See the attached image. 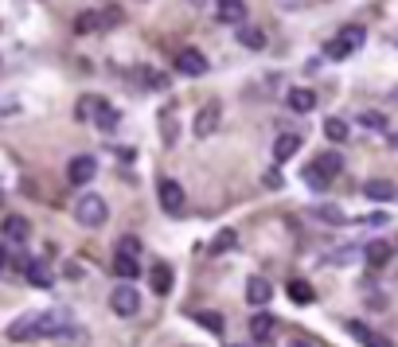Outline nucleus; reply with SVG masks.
Returning a JSON list of instances; mask_svg holds the SVG:
<instances>
[{
	"mask_svg": "<svg viewBox=\"0 0 398 347\" xmlns=\"http://www.w3.org/2000/svg\"><path fill=\"white\" fill-rule=\"evenodd\" d=\"M285 102L293 113H313L316 110V94L309 90V86H293V90L285 94Z\"/></svg>",
	"mask_w": 398,
	"mask_h": 347,
	"instance_id": "9b49d317",
	"label": "nucleus"
},
{
	"mask_svg": "<svg viewBox=\"0 0 398 347\" xmlns=\"http://www.w3.org/2000/svg\"><path fill=\"white\" fill-rule=\"evenodd\" d=\"M235 242H238L235 230H219V234H215V242H211V250H215V254H227V250H235Z\"/></svg>",
	"mask_w": 398,
	"mask_h": 347,
	"instance_id": "473e14b6",
	"label": "nucleus"
},
{
	"mask_svg": "<svg viewBox=\"0 0 398 347\" xmlns=\"http://www.w3.org/2000/svg\"><path fill=\"white\" fill-rule=\"evenodd\" d=\"M192 320L199 324V328L215 332V336H223V328H227V320H223V313H192Z\"/></svg>",
	"mask_w": 398,
	"mask_h": 347,
	"instance_id": "a878e982",
	"label": "nucleus"
},
{
	"mask_svg": "<svg viewBox=\"0 0 398 347\" xmlns=\"http://www.w3.org/2000/svg\"><path fill=\"white\" fill-rule=\"evenodd\" d=\"M121 20H125V12H121V8H102V24H106V32H110V27H118Z\"/></svg>",
	"mask_w": 398,
	"mask_h": 347,
	"instance_id": "f704fd0d",
	"label": "nucleus"
},
{
	"mask_svg": "<svg viewBox=\"0 0 398 347\" xmlns=\"http://www.w3.org/2000/svg\"><path fill=\"white\" fill-rule=\"evenodd\" d=\"M118 121H121V113H118V106H110V102H102L98 106V113H94V125L102 129V133H113Z\"/></svg>",
	"mask_w": 398,
	"mask_h": 347,
	"instance_id": "aec40b11",
	"label": "nucleus"
},
{
	"mask_svg": "<svg viewBox=\"0 0 398 347\" xmlns=\"http://www.w3.org/2000/svg\"><path fill=\"white\" fill-rule=\"evenodd\" d=\"M156 199H161V207H164L168 215H180V211H184V187H180V179H172V176L156 179Z\"/></svg>",
	"mask_w": 398,
	"mask_h": 347,
	"instance_id": "39448f33",
	"label": "nucleus"
},
{
	"mask_svg": "<svg viewBox=\"0 0 398 347\" xmlns=\"http://www.w3.org/2000/svg\"><path fill=\"white\" fill-rule=\"evenodd\" d=\"M324 137H328L332 144H344L347 141V121L344 118H328L324 121Z\"/></svg>",
	"mask_w": 398,
	"mask_h": 347,
	"instance_id": "bb28decb",
	"label": "nucleus"
},
{
	"mask_svg": "<svg viewBox=\"0 0 398 347\" xmlns=\"http://www.w3.org/2000/svg\"><path fill=\"white\" fill-rule=\"evenodd\" d=\"M0 207H4V195H0Z\"/></svg>",
	"mask_w": 398,
	"mask_h": 347,
	"instance_id": "79ce46f5",
	"label": "nucleus"
},
{
	"mask_svg": "<svg viewBox=\"0 0 398 347\" xmlns=\"http://www.w3.org/2000/svg\"><path fill=\"white\" fill-rule=\"evenodd\" d=\"M363 43H367V27L363 24H347L340 35H332V39L324 43V55H328V59H336V63L340 59H352Z\"/></svg>",
	"mask_w": 398,
	"mask_h": 347,
	"instance_id": "f03ea898",
	"label": "nucleus"
},
{
	"mask_svg": "<svg viewBox=\"0 0 398 347\" xmlns=\"http://www.w3.org/2000/svg\"><path fill=\"white\" fill-rule=\"evenodd\" d=\"M4 265H8V250H4V246H0V270H4Z\"/></svg>",
	"mask_w": 398,
	"mask_h": 347,
	"instance_id": "ea45409f",
	"label": "nucleus"
},
{
	"mask_svg": "<svg viewBox=\"0 0 398 347\" xmlns=\"http://www.w3.org/2000/svg\"><path fill=\"white\" fill-rule=\"evenodd\" d=\"M110 308L118 316H137L141 313V293L133 289V281H121L118 289L110 293Z\"/></svg>",
	"mask_w": 398,
	"mask_h": 347,
	"instance_id": "20e7f679",
	"label": "nucleus"
},
{
	"mask_svg": "<svg viewBox=\"0 0 398 347\" xmlns=\"http://www.w3.org/2000/svg\"><path fill=\"white\" fill-rule=\"evenodd\" d=\"M285 347H313V343H309V339H289Z\"/></svg>",
	"mask_w": 398,
	"mask_h": 347,
	"instance_id": "58836bf2",
	"label": "nucleus"
},
{
	"mask_svg": "<svg viewBox=\"0 0 398 347\" xmlns=\"http://www.w3.org/2000/svg\"><path fill=\"white\" fill-rule=\"evenodd\" d=\"M270 296H273V285L266 277H250V281H246V301H250L254 308L270 305Z\"/></svg>",
	"mask_w": 398,
	"mask_h": 347,
	"instance_id": "4468645a",
	"label": "nucleus"
},
{
	"mask_svg": "<svg viewBox=\"0 0 398 347\" xmlns=\"http://www.w3.org/2000/svg\"><path fill=\"white\" fill-rule=\"evenodd\" d=\"M219 118H223V106L219 102H207L204 110L195 113V137H199V141H207V137L215 133V129H219Z\"/></svg>",
	"mask_w": 398,
	"mask_h": 347,
	"instance_id": "6e6552de",
	"label": "nucleus"
},
{
	"mask_svg": "<svg viewBox=\"0 0 398 347\" xmlns=\"http://www.w3.org/2000/svg\"><path fill=\"white\" fill-rule=\"evenodd\" d=\"M313 164H316V168H321V172H324V176H328V179H336L340 172H344V156H340L336 149H328V153H321V156H316Z\"/></svg>",
	"mask_w": 398,
	"mask_h": 347,
	"instance_id": "6ab92c4d",
	"label": "nucleus"
},
{
	"mask_svg": "<svg viewBox=\"0 0 398 347\" xmlns=\"http://www.w3.org/2000/svg\"><path fill=\"white\" fill-rule=\"evenodd\" d=\"M176 137H180V121H176V113L172 110H164L161 113V141H164V149H176Z\"/></svg>",
	"mask_w": 398,
	"mask_h": 347,
	"instance_id": "4be33fe9",
	"label": "nucleus"
},
{
	"mask_svg": "<svg viewBox=\"0 0 398 347\" xmlns=\"http://www.w3.org/2000/svg\"><path fill=\"white\" fill-rule=\"evenodd\" d=\"M297 149H301V137H297V133H281L278 141H273V160H278V164L293 160Z\"/></svg>",
	"mask_w": 398,
	"mask_h": 347,
	"instance_id": "dca6fc26",
	"label": "nucleus"
},
{
	"mask_svg": "<svg viewBox=\"0 0 398 347\" xmlns=\"http://www.w3.org/2000/svg\"><path fill=\"white\" fill-rule=\"evenodd\" d=\"M90 32H106V24H102V8L82 12V16L75 20V35H90Z\"/></svg>",
	"mask_w": 398,
	"mask_h": 347,
	"instance_id": "412c9836",
	"label": "nucleus"
},
{
	"mask_svg": "<svg viewBox=\"0 0 398 347\" xmlns=\"http://www.w3.org/2000/svg\"><path fill=\"white\" fill-rule=\"evenodd\" d=\"M113 273H118L121 281H137V277H141L137 254H125V250H118V254H113Z\"/></svg>",
	"mask_w": 398,
	"mask_h": 347,
	"instance_id": "2eb2a0df",
	"label": "nucleus"
},
{
	"mask_svg": "<svg viewBox=\"0 0 398 347\" xmlns=\"http://www.w3.org/2000/svg\"><path fill=\"white\" fill-rule=\"evenodd\" d=\"M176 70L187 78H204L207 70H211V63H207L204 51H195V47H184V51L176 55Z\"/></svg>",
	"mask_w": 398,
	"mask_h": 347,
	"instance_id": "423d86ee",
	"label": "nucleus"
},
{
	"mask_svg": "<svg viewBox=\"0 0 398 347\" xmlns=\"http://www.w3.org/2000/svg\"><path fill=\"white\" fill-rule=\"evenodd\" d=\"M363 195H367V199H375V203H390V199L398 195V187L390 184V179L375 176V179H367V184H363Z\"/></svg>",
	"mask_w": 398,
	"mask_h": 347,
	"instance_id": "ddd939ff",
	"label": "nucleus"
},
{
	"mask_svg": "<svg viewBox=\"0 0 398 347\" xmlns=\"http://www.w3.org/2000/svg\"><path fill=\"white\" fill-rule=\"evenodd\" d=\"M230 347H235V343H230Z\"/></svg>",
	"mask_w": 398,
	"mask_h": 347,
	"instance_id": "37998d69",
	"label": "nucleus"
},
{
	"mask_svg": "<svg viewBox=\"0 0 398 347\" xmlns=\"http://www.w3.org/2000/svg\"><path fill=\"white\" fill-rule=\"evenodd\" d=\"M27 281H32V285H39V289H51V273H47V265L43 262H27Z\"/></svg>",
	"mask_w": 398,
	"mask_h": 347,
	"instance_id": "cd10ccee",
	"label": "nucleus"
},
{
	"mask_svg": "<svg viewBox=\"0 0 398 347\" xmlns=\"http://www.w3.org/2000/svg\"><path fill=\"white\" fill-rule=\"evenodd\" d=\"M352 258H359L356 246H347V250H336V254H328V262H332V265H344V262H352Z\"/></svg>",
	"mask_w": 398,
	"mask_h": 347,
	"instance_id": "c9c22d12",
	"label": "nucleus"
},
{
	"mask_svg": "<svg viewBox=\"0 0 398 347\" xmlns=\"http://www.w3.org/2000/svg\"><path fill=\"white\" fill-rule=\"evenodd\" d=\"M70 313L67 308H47V313H24L8 324V339L16 343H27V339H47V336H59L67 332Z\"/></svg>",
	"mask_w": 398,
	"mask_h": 347,
	"instance_id": "f257e3e1",
	"label": "nucleus"
},
{
	"mask_svg": "<svg viewBox=\"0 0 398 347\" xmlns=\"http://www.w3.org/2000/svg\"><path fill=\"white\" fill-rule=\"evenodd\" d=\"M75 219H78V227L98 230V227H106V219H110V207H106L102 195H82V199L75 203Z\"/></svg>",
	"mask_w": 398,
	"mask_h": 347,
	"instance_id": "7ed1b4c3",
	"label": "nucleus"
},
{
	"mask_svg": "<svg viewBox=\"0 0 398 347\" xmlns=\"http://www.w3.org/2000/svg\"><path fill=\"white\" fill-rule=\"evenodd\" d=\"M262 184H266V187H270V191H273V187H281V184H285V179H281V172H278V168H270V172H266V176H262Z\"/></svg>",
	"mask_w": 398,
	"mask_h": 347,
	"instance_id": "4c0bfd02",
	"label": "nucleus"
},
{
	"mask_svg": "<svg viewBox=\"0 0 398 347\" xmlns=\"http://www.w3.org/2000/svg\"><path fill=\"white\" fill-rule=\"evenodd\" d=\"M141 78H144V86H149V90H168V82H172L164 70H141Z\"/></svg>",
	"mask_w": 398,
	"mask_h": 347,
	"instance_id": "2f4dec72",
	"label": "nucleus"
},
{
	"mask_svg": "<svg viewBox=\"0 0 398 347\" xmlns=\"http://www.w3.org/2000/svg\"><path fill=\"white\" fill-rule=\"evenodd\" d=\"M273 332H278V320H273L270 313H254L250 316V336H254V343H270Z\"/></svg>",
	"mask_w": 398,
	"mask_h": 347,
	"instance_id": "f8f14e48",
	"label": "nucleus"
},
{
	"mask_svg": "<svg viewBox=\"0 0 398 347\" xmlns=\"http://www.w3.org/2000/svg\"><path fill=\"white\" fill-rule=\"evenodd\" d=\"M313 215H316V219H321V222H332V227H340V222H347L344 215L336 211V207H316Z\"/></svg>",
	"mask_w": 398,
	"mask_h": 347,
	"instance_id": "72a5a7b5",
	"label": "nucleus"
},
{
	"mask_svg": "<svg viewBox=\"0 0 398 347\" xmlns=\"http://www.w3.org/2000/svg\"><path fill=\"white\" fill-rule=\"evenodd\" d=\"M359 125H363V129H371V133H387V118H383L379 110H367V113H359Z\"/></svg>",
	"mask_w": 398,
	"mask_h": 347,
	"instance_id": "c85d7f7f",
	"label": "nucleus"
},
{
	"mask_svg": "<svg viewBox=\"0 0 398 347\" xmlns=\"http://www.w3.org/2000/svg\"><path fill=\"white\" fill-rule=\"evenodd\" d=\"M106 98H98V94H82L78 98V106H75V118L78 121H94V113H98V106H102Z\"/></svg>",
	"mask_w": 398,
	"mask_h": 347,
	"instance_id": "b1692460",
	"label": "nucleus"
},
{
	"mask_svg": "<svg viewBox=\"0 0 398 347\" xmlns=\"http://www.w3.org/2000/svg\"><path fill=\"white\" fill-rule=\"evenodd\" d=\"M118 250H125V254H141V242H137L133 234H125V238H118Z\"/></svg>",
	"mask_w": 398,
	"mask_h": 347,
	"instance_id": "e433bc0d",
	"label": "nucleus"
},
{
	"mask_svg": "<svg viewBox=\"0 0 398 347\" xmlns=\"http://www.w3.org/2000/svg\"><path fill=\"white\" fill-rule=\"evenodd\" d=\"M238 43L246 51H266V32L254 24H238Z\"/></svg>",
	"mask_w": 398,
	"mask_h": 347,
	"instance_id": "f3484780",
	"label": "nucleus"
},
{
	"mask_svg": "<svg viewBox=\"0 0 398 347\" xmlns=\"http://www.w3.org/2000/svg\"><path fill=\"white\" fill-rule=\"evenodd\" d=\"M192 4H204V0H192Z\"/></svg>",
	"mask_w": 398,
	"mask_h": 347,
	"instance_id": "a19ab883",
	"label": "nucleus"
},
{
	"mask_svg": "<svg viewBox=\"0 0 398 347\" xmlns=\"http://www.w3.org/2000/svg\"><path fill=\"white\" fill-rule=\"evenodd\" d=\"M301 179H305V184H309V187H313V191H324V187H328V184H332V179H328V176H324V172H321V168H316V164H309V168H305V176H301Z\"/></svg>",
	"mask_w": 398,
	"mask_h": 347,
	"instance_id": "c756f323",
	"label": "nucleus"
},
{
	"mask_svg": "<svg viewBox=\"0 0 398 347\" xmlns=\"http://www.w3.org/2000/svg\"><path fill=\"white\" fill-rule=\"evenodd\" d=\"M94 176H98V160H94V156H70V164H67V184L70 187H86Z\"/></svg>",
	"mask_w": 398,
	"mask_h": 347,
	"instance_id": "0eeeda50",
	"label": "nucleus"
},
{
	"mask_svg": "<svg viewBox=\"0 0 398 347\" xmlns=\"http://www.w3.org/2000/svg\"><path fill=\"white\" fill-rule=\"evenodd\" d=\"M347 332H352V336H356L363 347H390L387 339H379L371 328H367V324H359V320H347Z\"/></svg>",
	"mask_w": 398,
	"mask_h": 347,
	"instance_id": "5701e85b",
	"label": "nucleus"
},
{
	"mask_svg": "<svg viewBox=\"0 0 398 347\" xmlns=\"http://www.w3.org/2000/svg\"><path fill=\"white\" fill-rule=\"evenodd\" d=\"M289 296H293L297 305H313V285H305V281H289Z\"/></svg>",
	"mask_w": 398,
	"mask_h": 347,
	"instance_id": "7c9ffc66",
	"label": "nucleus"
},
{
	"mask_svg": "<svg viewBox=\"0 0 398 347\" xmlns=\"http://www.w3.org/2000/svg\"><path fill=\"white\" fill-rule=\"evenodd\" d=\"M149 285H153V293H156V296H168V293H172V265L156 262V265H153V273H149Z\"/></svg>",
	"mask_w": 398,
	"mask_h": 347,
	"instance_id": "a211bd4d",
	"label": "nucleus"
},
{
	"mask_svg": "<svg viewBox=\"0 0 398 347\" xmlns=\"http://www.w3.org/2000/svg\"><path fill=\"white\" fill-rule=\"evenodd\" d=\"M0 234L12 238V242H27V238H32V222H27L24 215H4V222H0Z\"/></svg>",
	"mask_w": 398,
	"mask_h": 347,
	"instance_id": "9d476101",
	"label": "nucleus"
},
{
	"mask_svg": "<svg viewBox=\"0 0 398 347\" xmlns=\"http://www.w3.org/2000/svg\"><path fill=\"white\" fill-rule=\"evenodd\" d=\"M363 258H367V265H375V270H379V265H387L390 262V242H371L363 250Z\"/></svg>",
	"mask_w": 398,
	"mask_h": 347,
	"instance_id": "393cba45",
	"label": "nucleus"
},
{
	"mask_svg": "<svg viewBox=\"0 0 398 347\" xmlns=\"http://www.w3.org/2000/svg\"><path fill=\"white\" fill-rule=\"evenodd\" d=\"M215 16L219 24H246V0H215Z\"/></svg>",
	"mask_w": 398,
	"mask_h": 347,
	"instance_id": "1a4fd4ad",
	"label": "nucleus"
}]
</instances>
